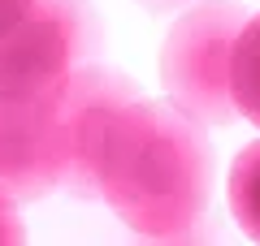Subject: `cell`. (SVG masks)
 <instances>
[{
	"mask_svg": "<svg viewBox=\"0 0 260 246\" xmlns=\"http://www.w3.org/2000/svg\"><path fill=\"white\" fill-rule=\"evenodd\" d=\"M217 155L204 121L169 100H130L109 121L100 151V199L139 237H165L204 220Z\"/></svg>",
	"mask_w": 260,
	"mask_h": 246,
	"instance_id": "obj_1",
	"label": "cell"
},
{
	"mask_svg": "<svg viewBox=\"0 0 260 246\" xmlns=\"http://www.w3.org/2000/svg\"><path fill=\"white\" fill-rule=\"evenodd\" d=\"M247 9L239 0H195L178 13L160 48V82L169 104L204 126L239 121L230 100V48Z\"/></svg>",
	"mask_w": 260,
	"mask_h": 246,
	"instance_id": "obj_2",
	"label": "cell"
},
{
	"mask_svg": "<svg viewBox=\"0 0 260 246\" xmlns=\"http://www.w3.org/2000/svg\"><path fill=\"white\" fill-rule=\"evenodd\" d=\"M91 13L78 0H30V13L0 35V104L44 100L78 65Z\"/></svg>",
	"mask_w": 260,
	"mask_h": 246,
	"instance_id": "obj_3",
	"label": "cell"
},
{
	"mask_svg": "<svg viewBox=\"0 0 260 246\" xmlns=\"http://www.w3.org/2000/svg\"><path fill=\"white\" fill-rule=\"evenodd\" d=\"M139 100L135 78L104 65H74L61 82L56 100V121H61V143H65V177L61 186L78 199H100V151L109 121L117 108Z\"/></svg>",
	"mask_w": 260,
	"mask_h": 246,
	"instance_id": "obj_4",
	"label": "cell"
},
{
	"mask_svg": "<svg viewBox=\"0 0 260 246\" xmlns=\"http://www.w3.org/2000/svg\"><path fill=\"white\" fill-rule=\"evenodd\" d=\"M65 177V143L61 121L35 130V134L0 138V208H26L56 190Z\"/></svg>",
	"mask_w": 260,
	"mask_h": 246,
	"instance_id": "obj_5",
	"label": "cell"
},
{
	"mask_svg": "<svg viewBox=\"0 0 260 246\" xmlns=\"http://www.w3.org/2000/svg\"><path fill=\"white\" fill-rule=\"evenodd\" d=\"M230 100L243 121L260 130V13H247L230 48Z\"/></svg>",
	"mask_w": 260,
	"mask_h": 246,
	"instance_id": "obj_6",
	"label": "cell"
},
{
	"mask_svg": "<svg viewBox=\"0 0 260 246\" xmlns=\"http://www.w3.org/2000/svg\"><path fill=\"white\" fill-rule=\"evenodd\" d=\"M225 199H230L234 225L260 246V138H256V143H247L239 155H234Z\"/></svg>",
	"mask_w": 260,
	"mask_h": 246,
	"instance_id": "obj_7",
	"label": "cell"
},
{
	"mask_svg": "<svg viewBox=\"0 0 260 246\" xmlns=\"http://www.w3.org/2000/svg\"><path fill=\"white\" fill-rule=\"evenodd\" d=\"M143 246H217L213 229H204L200 220L186 229H178V233H165V237H143Z\"/></svg>",
	"mask_w": 260,
	"mask_h": 246,
	"instance_id": "obj_8",
	"label": "cell"
},
{
	"mask_svg": "<svg viewBox=\"0 0 260 246\" xmlns=\"http://www.w3.org/2000/svg\"><path fill=\"white\" fill-rule=\"evenodd\" d=\"M0 246H26V225L13 208H0Z\"/></svg>",
	"mask_w": 260,
	"mask_h": 246,
	"instance_id": "obj_9",
	"label": "cell"
},
{
	"mask_svg": "<svg viewBox=\"0 0 260 246\" xmlns=\"http://www.w3.org/2000/svg\"><path fill=\"white\" fill-rule=\"evenodd\" d=\"M26 13H30V0H0V35H9Z\"/></svg>",
	"mask_w": 260,
	"mask_h": 246,
	"instance_id": "obj_10",
	"label": "cell"
},
{
	"mask_svg": "<svg viewBox=\"0 0 260 246\" xmlns=\"http://www.w3.org/2000/svg\"><path fill=\"white\" fill-rule=\"evenodd\" d=\"M148 9H186V5H195V0H143Z\"/></svg>",
	"mask_w": 260,
	"mask_h": 246,
	"instance_id": "obj_11",
	"label": "cell"
}]
</instances>
